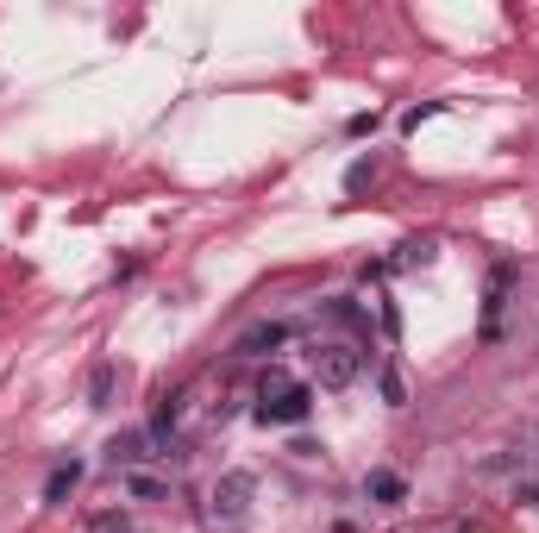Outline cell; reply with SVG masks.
Returning <instances> with one entry per match:
<instances>
[{"label":"cell","instance_id":"1","mask_svg":"<svg viewBox=\"0 0 539 533\" xmlns=\"http://www.w3.org/2000/svg\"><path fill=\"white\" fill-rule=\"evenodd\" d=\"M314 383H301L295 370H283V364H270L264 377H257V402H251V414H257V427H301L314 414Z\"/></svg>","mask_w":539,"mask_h":533},{"label":"cell","instance_id":"2","mask_svg":"<svg viewBox=\"0 0 539 533\" xmlns=\"http://www.w3.org/2000/svg\"><path fill=\"white\" fill-rule=\"evenodd\" d=\"M251 496H257V477H251V471H226L214 490H207V521L239 527V521L251 515Z\"/></svg>","mask_w":539,"mask_h":533},{"label":"cell","instance_id":"3","mask_svg":"<svg viewBox=\"0 0 539 533\" xmlns=\"http://www.w3.org/2000/svg\"><path fill=\"white\" fill-rule=\"evenodd\" d=\"M358 370H364V352L351 339H320L314 345V377L326 389H345V383H358Z\"/></svg>","mask_w":539,"mask_h":533},{"label":"cell","instance_id":"4","mask_svg":"<svg viewBox=\"0 0 539 533\" xmlns=\"http://www.w3.org/2000/svg\"><path fill=\"white\" fill-rule=\"evenodd\" d=\"M326 320H333V327H345L358 352H370V339H377V327H370V308H358L351 295H333V301H326Z\"/></svg>","mask_w":539,"mask_h":533},{"label":"cell","instance_id":"5","mask_svg":"<svg viewBox=\"0 0 539 533\" xmlns=\"http://www.w3.org/2000/svg\"><path fill=\"white\" fill-rule=\"evenodd\" d=\"M283 345H289V320H257V327L239 333L232 352H239V358H270V352H283Z\"/></svg>","mask_w":539,"mask_h":533},{"label":"cell","instance_id":"6","mask_svg":"<svg viewBox=\"0 0 539 533\" xmlns=\"http://www.w3.org/2000/svg\"><path fill=\"white\" fill-rule=\"evenodd\" d=\"M508 283H514V264L489 270V289H483V339H502V308H508Z\"/></svg>","mask_w":539,"mask_h":533},{"label":"cell","instance_id":"7","mask_svg":"<svg viewBox=\"0 0 539 533\" xmlns=\"http://www.w3.org/2000/svg\"><path fill=\"white\" fill-rule=\"evenodd\" d=\"M364 502H377V508H402V502H408V477H402V471H389V465L364 471Z\"/></svg>","mask_w":539,"mask_h":533},{"label":"cell","instance_id":"8","mask_svg":"<svg viewBox=\"0 0 539 533\" xmlns=\"http://www.w3.org/2000/svg\"><path fill=\"white\" fill-rule=\"evenodd\" d=\"M107 458H113V471H138L145 458H157V446H151V433L138 427V433H120V439H113Z\"/></svg>","mask_w":539,"mask_h":533},{"label":"cell","instance_id":"9","mask_svg":"<svg viewBox=\"0 0 539 533\" xmlns=\"http://www.w3.org/2000/svg\"><path fill=\"white\" fill-rule=\"evenodd\" d=\"M82 471H88L82 458H57L51 477H44V502H51V508H57V502H69V496H76V483H82Z\"/></svg>","mask_w":539,"mask_h":533},{"label":"cell","instance_id":"10","mask_svg":"<svg viewBox=\"0 0 539 533\" xmlns=\"http://www.w3.org/2000/svg\"><path fill=\"white\" fill-rule=\"evenodd\" d=\"M120 490H126L132 502H170V483L151 477V471H120Z\"/></svg>","mask_w":539,"mask_h":533},{"label":"cell","instance_id":"11","mask_svg":"<svg viewBox=\"0 0 539 533\" xmlns=\"http://www.w3.org/2000/svg\"><path fill=\"white\" fill-rule=\"evenodd\" d=\"M88 402H95V408H107L113 402V364L101 358L95 370H88Z\"/></svg>","mask_w":539,"mask_h":533},{"label":"cell","instance_id":"12","mask_svg":"<svg viewBox=\"0 0 539 533\" xmlns=\"http://www.w3.org/2000/svg\"><path fill=\"white\" fill-rule=\"evenodd\" d=\"M395 264H402V270H414V264H433V239H402Z\"/></svg>","mask_w":539,"mask_h":533},{"label":"cell","instance_id":"13","mask_svg":"<svg viewBox=\"0 0 539 533\" xmlns=\"http://www.w3.org/2000/svg\"><path fill=\"white\" fill-rule=\"evenodd\" d=\"M377 126H383V113H377V107H370V113H351V120H345L351 138H364V132H377Z\"/></svg>","mask_w":539,"mask_h":533},{"label":"cell","instance_id":"14","mask_svg":"<svg viewBox=\"0 0 539 533\" xmlns=\"http://www.w3.org/2000/svg\"><path fill=\"white\" fill-rule=\"evenodd\" d=\"M95 533H138L126 515H95Z\"/></svg>","mask_w":539,"mask_h":533},{"label":"cell","instance_id":"15","mask_svg":"<svg viewBox=\"0 0 539 533\" xmlns=\"http://www.w3.org/2000/svg\"><path fill=\"white\" fill-rule=\"evenodd\" d=\"M383 402L402 408V377H395V370H383Z\"/></svg>","mask_w":539,"mask_h":533},{"label":"cell","instance_id":"16","mask_svg":"<svg viewBox=\"0 0 539 533\" xmlns=\"http://www.w3.org/2000/svg\"><path fill=\"white\" fill-rule=\"evenodd\" d=\"M527 502H533V508H539V490H527Z\"/></svg>","mask_w":539,"mask_h":533}]
</instances>
